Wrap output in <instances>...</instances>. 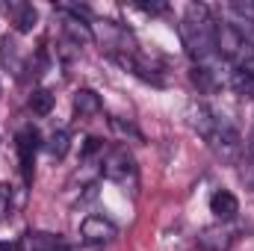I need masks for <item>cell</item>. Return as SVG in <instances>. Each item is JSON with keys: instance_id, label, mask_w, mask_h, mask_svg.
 Listing matches in <instances>:
<instances>
[{"instance_id": "1", "label": "cell", "mask_w": 254, "mask_h": 251, "mask_svg": "<svg viewBox=\"0 0 254 251\" xmlns=\"http://www.w3.org/2000/svg\"><path fill=\"white\" fill-rule=\"evenodd\" d=\"M213 27L216 21L210 18V9L201 3H190L187 15L181 21V39L184 48L192 54L195 65H219V54H216V42H213Z\"/></svg>"}, {"instance_id": "2", "label": "cell", "mask_w": 254, "mask_h": 251, "mask_svg": "<svg viewBox=\"0 0 254 251\" xmlns=\"http://www.w3.org/2000/svg\"><path fill=\"white\" fill-rule=\"evenodd\" d=\"M207 145L213 148V154L225 163H237L243 154V139L237 133V127L228 125L225 119H219V125L213 127V133L207 136Z\"/></svg>"}, {"instance_id": "3", "label": "cell", "mask_w": 254, "mask_h": 251, "mask_svg": "<svg viewBox=\"0 0 254 251\" xmlns=\"http://www.w3.org/2000/svg\"><path fill=\"white\" fill-rule=\"evenodd\" d=\"M101 172H104L110 181L122 184V187H133V184H136V160L130 157L127 148H113V151H107Z\"/></svg>"}, {"instance_id": "4", "label": "cell", "mask_w": 254, "mask_h": 251, "mask_svg": "<svg viewBox=\"0 0 254 251\" xmlns=\"http://www.w3.org/2000/svg\"><path fill=\"white\" fill-rule=\"evenodd\" d=\"M15 148H18V160H21V175L24 181L30 184L33 181V160H36V151L42 148V136L33 125L21 127L18 136H15Z\"/></svg>"}, {"instance_id": "5", "label": "cell", "mask_w": 254, "mask_h": 251, "mask_svg": "<svg viewBox=\"0 0 254 251\" xmlns=\"http://www.w3.org/2000/svg\"><path fill=\"white\" fill-rule=\"evenodd\" d=\"M80 237H83V243L101 249V246H107V243H113L119 237V228L104 216H86L83 225H80Z\"/></svg>"}, {"instance_id": "6", "label": "cell", "mask_w": 254, "mask_h": 251, "mask_svg": "<svg viewBox=\"0 0 254 251\" xmlns=\"http://www.w3.org/2000/svg\"><path fill=\"white\" fill-rule=\"evenodd\" d=\"M210 213H213L219 222H231V219H237V213H240V201H237V195H234L231 189H216V192L210 195Z\"/></svg>"}, {"instance_id": "7", "label": "cell", "mask_w": 254, "mask_h": 251, "mask_svg": "<svg viewBox=\"0 0 254 251\" xmlns=\"http://www.w3.org/2000/svg\"><path fill=\"white\" fill-rule=\"evenodd\" d=\"M63 240L51 231H27L21 240H18V251H60Z\"/></svg>"}, {"instance_id": "8", "label": "cell", "mask_w": 254, "mask_h": 251, "mask_svg": "<svg viewBox=\"0 0 254 251\" xmlns=\"http://www.w3.org/2000/svg\"><path fill=\"white\" fill-rule=\"evenodd\" d=\"M231 243H234V234L225 225H213V228H204L198 234V246L204 251H228Z\"/></svg>"}, {"instance_id": "9", "label": "cell", "mask_w": 254, "mask_h": 251, "mask_svg": "<svg viewBox=\"0 0 254 251\" xmlns=\"http://www.w3.org/2000/svg\"><path fill=\"white\" fill-rule=\"evenodd\" d=\"M6 15L12 18L15 33H30L36 27V21H39V12H36L33 3H9L6 6Z\"/></svg>"}, {"instance_id": "10", "label": "cell", "mask_w": 254, "mask_h": 251, "mask_svg": "<svg viewBox=\"0 0 254 251\" xmlns=\"http://www.w3.org/2000/svg\"><path fill=\"white\" fill-rule=\"evenodd\" d=\"M104 104H101V95L95 89H77L74 92V116L77 119H95L101 116Z\"/></svg>"}, {"instance_id": "11", "label": "cell", "mask_w": 254, "mask_h": 251, "mask_svg": "<svg viewBox=\"0 0 254 251\" xmlns=\"http://www.w3.org/2000/svg\"><path fill=\"white\" fill-rule=\"evenodd\" d=\"M231 86L243 98H252L254 101V65H249V68H234L231 71Z\"/></svg>"}, {"instance_id": "12", "label": "cell", "mask_w": 254, "mask_h": 251, "mask_svg": "<svg viewBox=\"0 0 254 251\" xmlns=\"http://www.w3.org/2000/svg\"><path fill=\"white\" fill-rule=\"evenodd\" d=\"M54 104H57V98H54L51 89H36V92L30 95V110H33L36 116H51Z\"/></svg>"}, {"instance_id": "13", "label": "cell", "mask_w": 254, "mask_h": 251, "mask_svg": "<svg viewBox=\"0 0 254 251\" xmlns=\"http://www.w3.org/2000/svg\"><path fill=\"white\" fill-rule=\"evenodd\" d=\"M45 148H48V154H51L54 160H63L65 154H68V148H71V136H68L65 130H54V133L48 136Z\"/></svg>"}, {"instance_id": "14", "label": "cell", "mask_w": 254, "mask_h": 251, "mask_svg": "<svg viewBox=\"0 0 254 251\" xmlns=\"http://www.w3.org/2000/svg\"><path fill=\"white\" fill-rule=\"evenodd\" d=\"M0 63L9 65L15 74H21V71H24V60H21V54H18V45H15V42H9V39H3V42H0Z\"/></svg>"}, {"instance_id": "15", "label": "cell", "mask_w": 254, "mask_h": 251, "mask_svg": "<svg viewBox=\"0 0 254 251\" xmlns=\"http://www.w3.org/2000/svg\"><path fill=\"white\" fill-rule=\"evenodd\" d=\"M12 207H15V198H12V187H9V184H0V219L12 216Z\"/></svg>"}, {"instance_id": "16", "label": "cell", "mask_w": 254, "mask_h": 251, "mask_svg": "<svg viewBox=\"0 0 254 251\" xmlns=\"http://www.w3.org/2000/svg\"><path fill=\"white\" fill-rule=\"evenodd\" d=\"M110 125H113V130H116L119 136H125V139H127V136H133V139H142V136H139V130H136L133 125H125L122 119H113Z\"/></svg>"}, {"instance_id": "17", "label": "cell", "mask_w": 254, "mask_h": 251, "mask_svg": "<svg viewBox=\"0 0 254 251\" xmlns=\"http://www.w3.org/2000/svg\"><path fill=\"white\" fill-rule=\"evenodd\" d=\"M139 9L142 12H151V15H160V12H166V3H142Z\"/></svg>"}, {"instance_id": "18", "label": "cell", "mask_w": 254, "mask_h": 251, "mask_svg": "<svg viewBox=\"0 0 254 251\" xmlns=\"http://www.w3.org/2000/svg\"><path fill=\"white\" fill-rule=\"evenodd\" d=\"M60 251H101L98 246H89V243H83V246H60Z\"/></svg>"}, {"instance_id": "19", "label": "cell", "mask_w": 254, "mask_h": 251, "mask_svg": "<svg viewBox=\"0 0 254 251\" xmlns=\"http://www.w3.org/2000/svg\"><path fill=\"white\" fill-rule=\"evenodd\" d=\"M249 157L254 160V136H252V142H249Z\"/></svg>"}, {"instance_id": "20", "label": "cell", "mask_w": 254, "mask_h": 251, "mask_svg": "<svg viewBox=\"0 0 254 251\" xmlns=\"http://www.w3.org/2000/svg\"><path fill=\"white\" fill-rule=\"evenodd\" d=\"M0 251H18V249H12V246H6V243H0Z\"/></svg>"}]
</instances>
